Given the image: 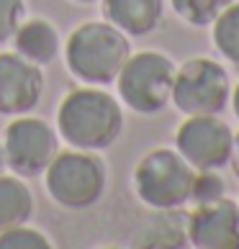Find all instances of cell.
Listing matches in <instances>:
<instances>
[{
	"instance_id": "1",
	"label": "cell",
	"mask_w": 239,
	"mask_h": 249,
	"mask_svg": "<svg viewBox=\"0 0 239 249\" xmlns=\"http://www.w3.org/2000/svg\"><path fill=\"white\" fill-rule=\"evenodd\" d=\"M57 126L70 146L103 152L124 131V108L118 98L98 85L75 88L62 98Z\"/></svg>"
},
{
	"instance_id": "2",
	"label": "cell",
	"mask_w": 239,
	"mask_h": 249,
	"mask_svg": "<svg viewBox=\"0 0 239 249\" xmlns=\"http://www.w3.org/2000/svg\"><path fill=\"white\" fill-rule=\"evenodd\" d=\"M129 54H131L129 36L108 21L80 23L67 36V44H64L67 70L80 82L98 88L116 82Z\"/></svg>"
},
{
	"instance_id": "3",
	"label": "cell",
	"mask_w": 239,
	"mask_h": 249,
	"mask_svg": "<svg viewBox=\"0 0 239 249\" xmlns=\"http://www.w3.org/2000/svg\"><path fill=\"white\" fill-rule=\"evenodd\" d=\"M44 182L52 200L70 211H85L106 193V164L88 149H62L44 170Z\"/></svg>"
},
{
	"instance_id": "4",
	"label": "cell",
	"mask_w": 239,
	"mask_h": 249,
	"mask_svg": "<svg viewBox=\"0 0 239 249\" xmlns=\"http://www.w3.org/2000/svg\"><path fill=\"white\" fill-rule=\"evenodd\" d=\"M196 170L178 149H149L134 167V190L144 206L154 211H178L190 203Z\"/></svg>"
},
{
	"instance_id": "5",
	"label": "cell",
	"mask_w": 239,
	"mask_h": 249,
	"mask_svg": "<svg viewBox=\"0 0 239 249\" xmlns=\"http://www.w3.org/2000/svg\"><path fill=\"white\" fill-rule=\"evenodd\" d=\"M175 70V62L165 57L162 52L147 49L129 54L116 77V88L124 106L139 116L162 113L172 100Z\"/></svg>"
},
{
	"instance_id": "6",
	"label": "cell",
	"mask_w": 239,
	"mask_h": 249,
	"mask_svg": "<svg viewBox=\"0 0 239 249\" xmlns=\"http://www.w3.org/2000/svg\"><path fill=\"white\" fill-rule=\"evenodd\" d=\"M232 98V82L224 70L211 57H193L175 70L172 82V100L180 113L185 116H206L221 113Z\"/></svg>"
},
{
	"instance_id": "7",
	"label": "cell",
	"mask_w": 239,
	"mask_h": 249,
	"mask_svg": "<svg viewBox=\"0 0 239 249\" xmlns=\"http://www.w3.org/2000/svg\"><path fill=\"white\" fill-rule=\"evenodd\" d=\"M8 170L18 178H39L59 152L57 131L36 116H13L3 134Z\"/></svg>"
},
{
	"instance_id": "8",
	"label": "cell",
	"mask_w": 239,
	"mask_h": 249,
	"mask_svg": "<svg viewBox=\"0 0 239 249\" xmlns=\"http://www.w3.org/2000/svg\"><path fill=\"white\" fill-rule=\"evenodd\" d=\"M234 131L219 113L188 116L175 128V149L193 170H221L229 164Z\"/></svg>"
},
{
	"instance_id": "9",
	"label": "cell",
	"mask_w": 239,
	"mask_h": 249,
	"mask_svg": "<svg viewBox=\"0 0 239 249\" xmlns=\"http://www.w3.org/2000/svg\"><path fill=\"white\" fill-rule=\"evenodd\" d=\"M188 244L198 249H239V203L216 198L198 203L185 218Z\"/></svg>"
},
{
	"instance_id": "10",
	"label": "cell",
	"mask_w": 239,
	"mask_h": 249,
	"mask_svg": "<svg viewBox=\"0 0 239 249\" xmlns=\"http://www.w3.org/2000/svg\"><path fill=\"white\" fill-rule=\"evenodd\" d=\"M44 72L18 52H0V116H23L39 106Z\"/></svg>"
},
{
	"instance_id": "11",
	"label": "cell",
	"mask_w": 239,
	"mask_h": 249,
	"mask_svg": "<svg viewBox=\"0 0 239 249\" xmlns=\"http://www.w3.org/2000/svg\"><path fill=\"white\" fill-rule=\"evenodd\" d=\"M100 11L126 36H147L160 29L165 18V0H100Z\"/></svg>"
},
{
	"instance_id": "12",
	"label": "cell",
	"mask_w": 239,
	"mask_h": 249,
	"mask_svg": "<svg viewBox=\"0 0 239 249\" xmlns=\"http://www.w3.org/2000/svg\"><path fill=\"white\" fill-rule=\"evenodd\" d=\"M13 49L39 67H47L59 54V34L44 18H29L13 34Z\"/></svg>"
},
{
	"instance_id": "13",
	"label": "cell",
	"mask_w": 239,
	"mask_h": 249,
	"mask_svg": "<svg viewBox=\"0 0 239 249\" xmlns=\"http://www.w3.org/2000/svg\"><path fill=\"white\" fill-rule=\"evenodd\" d=\"M34 213V196L23 178L18 175H0V231L21 224H29Z\"/></svg>"
},
{
	"instance_id": "14",
	"label": "cell",
	"mask_w": 239,
	"mask_h": 249,
	"mask_svg": "<svg viewBox=\"0 0 239 249\" xmlns=\"http://www.w3.org/2000/svg\"><path fill=\"white\" fill-rule=\"evenodd\" d=\"M144 239H136V244L144 247H185L188 244V229L185 218L172 211H160L144 229Z\"/></svg>"
},
{
	"instance_id": "15",
	"label": "cell",
	"mask_w": 239,
	"mask_h": 249,
	"mask_svg": "<svg viewBox=\"0 0 239 249\" xmlns=\"http://www.w3.org/2000/svg\"><path fill=\"white\" fill-rule=\"evenodd\" d=\"M211 26H214V31H211L214 34V47L232 64H239V3L237 0L232 5H226L221 16Z\"/></svg>"
},
{
	"instance_id": "16",
	"label": "cell",
	"mask_w": 239,
	"mask_h": 249,
	"mask_svg": "<svg viewBox=\"0 0 239 249\" xmlns=\"http://www.w3.org/2000/svg\"><path fill=\"white\" fill-rule=\"evenodd\" d=\"M234 0H170L172 11H175L183 21L196 26V29H206L216 21L226 5Z\"/></svg>"
},
{
	"instance_id": "17",
	"label": "cell",
	"mask_w": 239,
	"mask_h": 249,
	"mask_svg": "<svg viewBox=\"0 0 239 249\" xmlns=\"http://www.w3.org/2000/svg\"><path fill=\"white\" fill-rule=\"evenodd\" d=\"M52 242L31 226H13L0 231V249H49Z\"/></svg>"
},
{
	"instance_id": "18",
	"label": "cell",
	"mask_w": 239,
	"mask_h": 249,
	"mask_svg": "<svg viewBox=\"0 0 239 249\" xmlns=\"http://www.w3.org/2000/svg\"><path fill=\"white\" fill-rule=\"evenodd\" d=\"M226 196V185L224 180L216 175V170H196V178H193L190 185V203H208Z\"/></svg>"
},
{
	"instance_id": "19",
	"label": "cell",
	"mask_w": 239,
	"mask_h": 249,
	"mask_svg": "<svg viewBox=\"0 0 239 249\" xmlns=\"http://www.w3.org/2000/svg\"><path fill=\"white\" fill-rule=\"evenodd\" d=\"M26 16L23 0H0V44L11 41Z\"/></svg>"
},
{
	"instance_id": "20",
	"label": "cell",
	"mask_w": 239,
	"mask_h": 249,
	"mask_svg": "<svg viewBox=\"0 0 239 249\" xmlns=\"http://www.w3.org/2000/svg\"><path fill=\"white\" fill-rule=\"evenodd\" d=\"M229 167H232L234 178L239 180V131L234 134V142H232V154H229Z\"/></svg>"
},
{
	"instance_id": "21",
	"label": "cell",
	"mask_w": 239,
	"mask_h": 249,
	"mask_svg": "<svg viewBox=\"0 0 239 249\" xmlns=\"http://www.w3.org/2000/svg\"><path fill=\"white\" fill-rule=\"evenodd\" d=\"M229 103H232V110H234V116L239 118V82H237V88L232 90V98H229Z\"/></svg>"
},
{
	"instance_id": "22",
	"label": "cell",
	"mask_w": 239,
	"mask_h": 249,
	"mask_svg": "<svg viewBox=\"0 0 239 249\" xmlns=\"http://www.w3.org/2000/svg\"><path fill=\"white\" fill-rule=\"evenodd\" d=\"M8 170V162H5V152H3V144H0V175Z\"/></svg>"
},
{
	"instance_id": "23",
	"label": "cell",
	"mask_w": 239,
	"mask_h": 249,
	"mask_svg": "<svg viewBox=\"0 0 239 249\" xmlns=\"http://www.w3.org/2000/svg\"><path fill=\"white\" fill-rule=\"evenodd\" d=\"M75 3H98V0H75Z\"/></svg>"
}]
</instances>
